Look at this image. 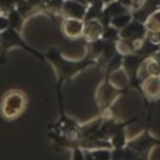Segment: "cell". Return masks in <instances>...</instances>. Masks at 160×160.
<instances>
[{
	"instance_id": "cell-19",
	"label": "cell",
	"mask_w": 160,
	"mask_h": 160,
	"mask_svg": "<svg viewBox=\"0 0 160 160\" xmlns=\"http://www.w3.org/2000/svg\"><path fill=\"white\" fill-rule=\"evenodd\" d=\"M8 20H9V24H10V28L15 29V30H19L22 25V19H21V14L18 11V10H11L9 16H8Z\"/></svg>"
},
{
	"instance_id": "cell-27",
	"label": "cell",
	"mask_w": 160,
	"mask_h": 160,
	"mask_svg": "<svg viewBox=\"0 0 160 160\" xmlns=\"http://www.w3.org/2000/svg\"><path fill=\"white\" fill-rule=\"evenodd\" d=\"M141 1H142V0H132L134 5H135V4H141Z\"/></svg>"
},
{
	"instance_id": "cell-11",
	"label": "cell",
	"mask_w": 160,
	"mask_h": 160,
	"mask_svg": "<svg viewBox=\"0 0 160 160\" xmlns=\"http://www.w3.org/2000/svg\"><path fill=\"white\" fill-rule=\"evenodd\" d=\"M104 45H105V40L102 38H99V39H95V40L89 41V45H88V56L86 58L92 59V60H98L100 58V55L102 54Z\"/></svg>"
},
{
	"instance_id": "cell-29",
	"label": "cell",
	"mask_w": 160,
	"mask_h": 160,
	"mask_svg": "<svg viewBox=\"0 0 160 160\" xmlns=\"http://www.w3.org/2000/svg\"><path fill=\"white\" fill-rule=\"evenodd\" d=\"M0 34H1V31H0Z\"/></svg>"
},
{
	"instance_id": "cell-9",
	"label": "cell",
	"mask_w": 160,
	"mask_h": 160,
	"mask_svg": "<svg viewBox=\"0 0 160 160\" xmlns=\"http://www.w3.org/2000/svg\"><path fill=\"white\" fill-rule=\"evenodd\" d=\"M102 30H104V26L98 19L85 20L84 28H82V36L85 38L86 41H91V40L101 38Z\"/></svg>"
},
{
	"instance_id": "cell-22",
	"label": "cell",
	"mask_w": 160,
	"mask_h": 160,
	"mask_svg": "<svg viewBox=\"0 0 160 160\" xmlns=\"http://www.w3.org/2000/svg\"><path fill=\"white\" fill-rule=\"evenodd\" d=\"M8 28H10V24H9L8 18L0 15V31H4V30L8 29Z\"/></svg>"
},
{
	"instance_id": "cell-13",
	"label": "cell",
	"mask_w": 160,
	"mask_h": 160,
	"mask_svg": "<svg viewBox=\"0 0 160 160\" xmlns=\"http://www.w3.org/2000/svg\"><path fill=\"white\" fill-rule=\"evenodd\" d=\"M144 24L148 31H160V10L151 12Z\"/></svg>"
},
{
	"instance_id": "cell-25",
	"label": "cell",
	"mask_w": 160,
	"mask_h": 160,
	"mask_svg": "<svg viewBox=\"0 0 160 160\" xmlns=\"http://www.w3.org/2000/svg\"><path fill=\"white\" fill-rule=\"evenodd\" d=\"M154 58H155V59H156V60L160 62V49H159V50H158V52L154 55Z\"/></svg>"
},
{
	"instance_id": "cell-5",
	"label": "cell",
	"mask_w": 160,
	"mask_h": 160,
	"mask_svg": "<svg viewBox=\"0 0 160 160\" xmlns=\"http://www.w3.org/2000/svg\"><path fill=\"white\" fill-rule=\"evenodd\" d=\"M140 91L142 92L144 99L155 101L160 99V76L151 75L144 79L140 84Z\"/></svg>"
},
{
	"instance_id": "cell-10",
	"label": "cell",
	"mask_w": 160,
	"mask_h": 160,
	"mask_svg": "<svg viewBox=\"0 0 160 160\" xmlns=\"http://www.w3.org/2000/svg\"><path fill=\"white\" fill-rule=\"evenodd\" d=\"M106 79L109 80V82H110L112 86H115V88L119 89V90H124V91H125V89L130 85L129 75L126 74V71H125L122 68H120V69H118V70H114V71H111L110 74H108V75H106Z\"/></svg>"
},
{
	"instance_id": "cell-26",
	"label": "cell",
	"mask_w": 160,
	"mask_h": 160,
	"mask_svg": "<svg viewBox=\"0 0 160 160\" xmlns=\"http://www.w3.org/2000/svg\"><path fill=\"white\" fill-rule=\"evenodd\" d=\"M72 1H76V2H81V4H86V0H72Z\"/></svg>"
},
{
	"instance_id": "cell-17",
	"label": "cell",
	"mask_w": 160,
	"mask_h": 160,
	"mask_svg": "<svg viewBox=\"0 0 160 160\" xmlns=\"http://www.w3.org/2000/svg\"><path fill=\"white\" fill-rule=\"evenodd\" d=\"M89 152L96 160H110L111 158V149L110 148H96L89 150Z\"/></svg>"
},
{
	"instance_id": "cell-16",
	"label": "cell",
	"mask_w": 160,
	"mask_h": 160,
	"mask_svg": "<svg viewBox=\"0 0 160 160\" xmlns=\"http://www.w3.org/2000/svg\"><path fill=\"white\" fill-rule=\"evenodd\" d=\"M104 11L105 12H108L111 18L112 16H116V15H120V14H122V12H126L128 11V9L124 6V5H121L119 1H111V2H109V4H106V6H104Z\"/></svg>"
},
{
	"instance_id": "cell-2",
	"label": "cell",
	"mask_w": 160,
	"mask_h": 160,
	"mask_svg": "<svg viewBox=\"0 0 160 160\" xmlns=\"http://www.w3.org/2000/svg\"><path fill=\"white\" fill-rule=\"evenodd\" d=\"M26 96L20 90L8 91L0 104V114L5 120H14L19 118L26 109Z\"/></svg>"
},
{
	"instance_id": "cell-4",
	"label": "cell",
	"mask_w": 160,
	"mask_h": 160,
	"mask_svg": "<svg viewBox=\"0 0 160 160\" xmlns=\"http://www.w3.org/2000/svg\"><path fill=\"white\" fill-rule=\"evenodd\" d=\"M122 92L124 90H119L115 86H112L108 79L102 80L95 91V100H96L100 112H104L111 109L112 104L116 101L118 98L122 95Z\"/></svg>"
},
{
	"instance_id": "cell-20",
	"label": "cell",
	"mask_w": 160,
	"mask_h": 160,
	"mask_svg": "<svg viewBox=\"0 0 160 160\" xmlns=\"http://www.w3.org/2000/svg\"><path fill=\"white\" fill-rule=\"evenodd\" d=\"M70 150H71V160H85L84 149H81L79 146H74Z\"/></svg>"
},
{
	"instance_id": "cell-23",
	"label": "cell",
	"mask_w": 160,
	"mask_h": 160,
	"mask_svg": "<svg viewBox=\"0 0 160 160\" xmlns=\"http://www.w3.org/2000/svg\"><path fill=\"white\" fill-rule=\"evenodd\" d=\"M116 1H119L121 5H124L126 9H129V8H131L132 5H134V2H132V0H116Z\"/></svg>"
},
{
	"instance_id": "cell-14",
	"label": "cell",
	"mask_w": 160,
	"mask_h": 160,
	"mask_svg": "<svg viewBox=\"0 0 160 160\" xmlns=\"http://www.w3.org/2000/svg\"><path fill=\"white\" fill-rule=\"evenodd\" d=\"M131 20H132V15L126 11V12H122L120 15L112 16L111 20H110V25H112L114 28H116L118 30H120L124 26H126Z\"/></svg>"
},
{
	"instance_id": "cell-24",
	"label": "cell",
	"mask_w": 160,
	"mask_h": 160,
	"mask_svg": "<svg viewBox=\"0 0 160 160\" xmlns=\"http://www.w3.org/2000/svg\"><path fill=\"white\" fill-rule=\"evenodd\" d=\"M84 156H85V160H96V159L89 152V150H84Z\"/></svg>"
},
{
	"instance_id": "cell-7",
	"label": "cell",
	"mask_w": 160,
	"mask_h": 160,
	"mask_svg": "<svg viewBox=\"0 0 160 160\" xmlns=\"http://www.w3.org/2000/svg\"><path fill=\"white\" fill-rule=\"evenodd\" d=\"M82 28H84V21L80 19H74V18L65 19L61 25L62 32L70 39L80 38L82 35Z\"/></svg>"
},
{
	"instance_id": "cell-12",
	"label": "cell",
	"mask_w": 160,
	"mask_h": 160,
	"mask_svg": "<svg viewBox=\"0 0 160 160\" xmlns=\"http://www.w3.org/2000/svg\"><path fill=\"white\" fill-rule=\"evenodd\" d=\"M109 142L111 145V149H122L126 146V142H128V138H126V132H125V129L124 130H120L118 132H115L110 139H109Z\"/></svg>"
},
{
	"instance_id": "cell-15",
	"label": "cell",
	"mask_w": 160,
	"mask_h": 160,
	"mask_svg": "<svg viewBox=\"0 0 160 160\" xmlns=\"http://www.w3.org/2000/svg\"><path fill=\"white\" fill-rule=\"evenodd\" d=\"M121 66H122V55L119 54V52H116L110 60H108V61L104 64V68H105V70H106V75L110 74V72L114 71V70L120 69Z\"/></svg>"
},
{
	"instance_id": "cell-1",
	"label": "cell",
	"mask_w": 160,
	"mask_h": 160,
	"mask_svg": "<svg viewBox=\"0 0 160 160\" xmlns=\"http://www.w3.org/2000/svg\"><path fill=\"white\" fill-rule=\"evenodd\" d=\"M46 58L49 59V61L54 65L58 75H59V84L58 86L66 80H70L72 76H75L78 72H80L81 70L86 69L88 66L92 65L96 62V60L85 58L82 60H71L65 58L60 50L58 49H49L46 52Z\"/></svg>"
},
{
	"instance_id": "cell-6",
	"label": "cell",
	"mask_w": 160,
	"mask_h": 160,
	"mask_svg": "<svg viewBox=\"0 0 160 160\" xmlns=\"http://www.w3.org/2000/svg\"><path fill=\"white\" fill-rule=\"evenodd\" d=\"M146 28L144 22H140L138 20H131L126 26H124L122 29H120L119 31V36L121 39L132 41L136 39H144L146 35Z\"/></svg>"
},
{
	"instance_id": "cell-18",
	"label": "cell",
	"mask_w": 160,
	"mask_h": 160,
	"mask_svg": "<svg viewBox=\"0 0 160 160\" xmlns=\"http://www.w3.org/2000/svg\"><path fill=\"white\" fill-rule=\"evenodd\" d=\"M101 38H102L104 40H108V41H116V40L120 38V36H119V30H118L116 28H114L112 25L104 26Z\"/></svg>"
},
{
	"instance_id": "cell-3",
	"label": "cell",
	"mask_w": 160,
	"mask_h": 160,
	"mask_svg": "<svg viewBox=\"0 0 160 160\" xmlns=\"http://www.w3.org/2000/svg\"><path fill=\"white\" fill-rule=\"evenodd\" d=\"M126 146L130 148L131 150H134L136 154H139L142 159L150 160V154H151L152 149L155 146H160V139L155 138L150 132L149 128H146L138 136L128 140Z\"/></svg>"
},
{
	"instance_id": "cell-28",
	"label": "cell",
	"mask_w": 160,
	"mask_h": 160,
	"mask_svg": "<svg viewBox=\"0 0 160 160\" xmlns=\"http://www.w3.org/2000/svg\"><path fill=\"white\" fill-rule=\"evenodd\" d=\"M104 4H109V2H111V1H114V0H101Z\"/></svg>"
},
{
	"instance_id": "cell-8",
	"label": "cell",
	"mask_w": 160,
	"mask_h": 160,
	"mask_svg": "<svg viewBox=\"0 0 160 160\" xmlns=\"http://www.w3.org/2000/svg\"><path fill=\"white\" fill-rule=\"evenodd\" d=\"M61 10L68 18L82 20L85 18V12H86V4L76 2L72 0H64Z\"/></svg>"
},
{
	"instance_id": "cell-21",
	"label": "cell",
	"mask_w": 160,
	"mask_h": 160,
	"mask_svg": "<svg viewBox=\"0 0 160 160\" xmlns=\"http://www.w3.org/2000/svg\"><path fill=\"white\" fill-rule=\"evenodd\" d=\"M110 160H122V149H111Z\"/></svg>"
}]
</instances>
